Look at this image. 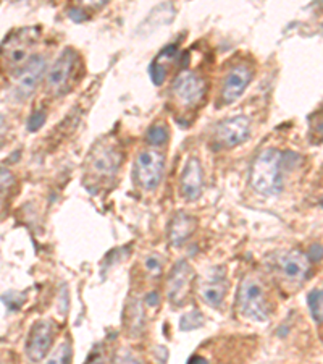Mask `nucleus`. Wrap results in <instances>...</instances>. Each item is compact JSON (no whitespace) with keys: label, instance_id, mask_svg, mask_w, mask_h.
I'll return each mask as SVG.
<instances>
[{"label":"nucleus","instance_id":"nucleus-1","mask_svg":"<svg viewBox=\"0 0 323 364\" xmlns=\"http://www.w3.org/2000/svg\"><path fill=\"white\" fill-rule=\"evenodd\" d=\"M283 154L275 148L258 152L252 162L249 183L261 196H273L283 188Z\"/></svg>","mask_w":323,"mask_h":364},{"label":"nucleus","instance_id":"nucleus-2","mask_svg":"<svg viewBox=\"0 0 323 364\" xmlns=\"http://www.w3.org/2000/svg\"><path fill=\"white\" fill-rule=\"evenodd\" d=\"M39 31L36 28H23L5 39L0 47V58L9 70H20L31 58V50L38 43Z\"/></svg>","mask_w":323,"mask_h":364},{"label":"nucleus","instance_id":"nucleus-3","mask_svg":"<svg viewBox=\"0 0 323 364\" xmlns=\"http://www.w3.org/2000/svg\"><path fill=\"white\" fill-rule=\"evenodd\" d=\"M239 313L254 322L268 321V306L263 285L256 277H246L238 290Z\"/></svg>","mask_w":323,"mask_h":364},{"label":"nucleus","instance_id":"nucleus-4","mask_svg":"<svg viewBox=\"0 0 323 364\" xmlns=\"http://www.w3.org/2000/svg\"><path fill=\"white\" fill-rule=\"evenodd\" d=\"M80 67V55L72 47H67L60 55L57 57L54 65L50 67L45 76L47 90L54 96H63L72 87V81L76 76Z\"/></svg>","mask_w":323,"mask_h":364},{"label":"nucleus","instance_id":"nucleus-5","mask_svg":"<svg viewBox=\"0 0 323 364\" xmlns=\"http://www.w3.org/2000/svg\"><path fill=\"white\" fill-rule=\"evenodd\" d=\"M175 102L185 110L197 109L207 94V83L197 72L185 70L175 78L172 86Z\"/></svg>","mask_w":323,"mask_h":364},{"label":"nucleus","instance_id":"nucleus-6","mask_svg":"<svg viewBox=\"0 0 323 364\" xmlns=\"http://www.w3.org/2000/svg\"><path fill=\"white\" fill-rule=\"evenodd\" d=\"M123 156L115 144H99L87 159V175L92 181H111L121 166Z\"/></svg>","mask_w":323,"mask_h":364},{"label":"nucleus","instance_id":"nucleus-7","mask_svg":"<svg viewBox=\"0 0 323 364\" xmlns=\"http://www.w3.org/2000/svg\"><path fill=\"white\" fill-rule=\"evenodd\" d=\"M165 167V157L162 152L149 149L139 152L134 161V180L146 191H154L160 185Z\"/></svg>","mask_w":323,"mask_h":364},{"label":"nucleus","instance_id":"nucleus-8","mask_svg":"<svg viewBox=\"0 0 323 364\" xmlns=\"http://www.w3.org/2000/svg\"><path fill=\"white\" fill-rule=\"evenodd\" d=\"M47 68V60L43 55H33L29 60L20 68L18 76L15 80L13 97L16 101H26L31 94L36 91L40 80L44 78Z\"/></svg>","mask_w":323,"mask_h":364},{"label":"nucleus","instance_id":"nucleus-9","mask_svg":"<svg viewBox=\"0 0 323 364\" xmlns=\"http://www.w3.org/2000/svg\"><path fill=\"white\" fill-rule=\"evenodd\" d=\"M251 136V120L244 115H236L220 122L215 127L214 141L217 148L231 149L243 144Z\"/></svg>","mask_w":323,"mask_h":364},{"label":"nucleus","instance_id":"nucleus-10","mask_svg":"<svg viewBox=\"0 0 323 364\" xmlns=\"http://www.w3.org/2000/svg\"><path fill=\"white\" fill-rule=\"evenodd\" d=\"M192 279L194 271L190 262L180 259L175 264L167 280V295L170 303L175 304V306H183L187 295H190Z\"/></svg>","mask_w":323,"mask_h":364},{"label":"nucleus","instance_id":"nucleus-11","mask_svg":"<svg viewBox=\"0 0 323 364\" xmlns=\"http://www.w3.org/2000/svg\"><path fill=\"white\" fill-rule=\"evenodd\" d=\"M252 81V70L248 65L238 63L228 70L225 78H223L221 90H220V99L223 105H230L236 102L238 99L243 96L244 91Z\"/></svg>","mask_w":323,"mask_h":364},{"label":"nucleus","instance_id":"nucleus-12","mask_svg":"<svg viewBox=\"0 0 323 364\" xmlns=\"http://www.w3.org/2000/svg\"><path fill=\"white\" fill-rule=\"evenodd\" d=\"M54 342V326L50 321H39L31 327L26 340V355L31 361H43Z\"/></svg>","mask_w":323,"mask_h":364},{"label":"nucleus","instance_id":"nucleus-13","mask_svg":"<svg viewBox=\"0 0 323 364\" xmlns=\"http://www.w3.org/2000/svg\"><path fill=\"white\" fill-rule=\"evenodd\" d=\"M228 291V280L223 267H215L199 285V295L210 308H220Z\"/></svg>","mask_w":323,"mask_h":364},{"label":"nucleus","instance_id":"nucleus-14","mask_svg":"<svg viewBox=\"0 0 323 364\" xmlns=\"http://www.w3.org/2000/svg\"><path fill=\"white\" fill-rule=\"evenodd\" d=\"M180 190L186 201H196L201 198L204 190V170L201 162L196 157H191L186 162L180 178Z\"/></svg>","mask_w":323,"mask_h":364},{"label":"nucleus","instance_id":"nucleus-15","mask_svg":"<svg viewBox=\"0 0 323 364\" xmlns=\"http://www.w3.org/2000/svg\"><path fill=\"white\" fill-rule=\"evenodd\" d=\"M277 266L280 272L291 282H304L309 275V259L307 256L299 251H283L277 257Z\"/></svg>","mask_w":323,"mask_h":364},{"label":"nucleus","instance_id":"nucleus-16","mask_svg":"<svg viewBox=\"0 0 323 364\" xmlns=\"http://www.w3.org/2000/svg\"><path fill=\"white\" fill-rule=\"evenodd\" d=\"M180 50L176 44H170L167 47L158 52V55L152 60L149 65V76L152 80V83L155 86H160L163 81H165L167 75L170 73V70L175 65V60L178 58Z\"/></svg>","mask_w":323,"mask_h":364},{"label":"nucleus","instance_id":"nucleus-17","mask_svg":"<svg viewBox=\"0 0 323 364\" xmlns=\"http://www.w3.org/2000/svg\"><path fill=\"white\" fill-rule=\"evenodd\" d=\"M196 230V219L186 213H178L172 217L170 220L167 235H168V243L173 248L183 245L187 238Z\"/></svg>","mask_w":323,"mask_h":364},{"label":"nucleus","instance_id":"nucleus-18","mask_svg":"<svg viewBox=\"0 0 323 364\" xmlns=\"http://www.w3.org/2000/svg\"><path fill=\"white\" fill-rule=\"evenodd\" d=\"M175 15H176V10L172 2L157 5V7L152 10L148 16H146V20L139 25L138 34H141V36H148V34L157 31L158 28L170 25V23L173 21Z\"/></svg>","mask_w":323,"mask_h":364},{"label":"nucleus","instance_id":"nucleus-19","mask_svg":"<svg viewBox=\"0 0 323 364\" xmlns=\"http://www.w3.org/2000/svg\"><path fill=\"white\" fill-rule=\"evenodd\" d=\"M307 306H309L310 314H312V318L315 321V324L322 326L323 299H322V289H320V287H317V289H314L307 295Z\"/></svg>","mask_w":323,"mask_h":364},{"label":"nucleus","instance_id":"nucleus-20","mask_svg":"<svg viewBox=\"0 0 323 364\" xmlns=\"http://www.w3.org/2000/svg\"><path fill=\"white\" fill-rule=\"evenodd\" d=\"M148 143L150 146H162V144H167V141L170 139V132H168V127L165 123H155V125H152L149 130H148Z\"/></svg>","mask_w":323,"mask_h":364},{"label":"nucleus","instance_id":"nucleus-21","mask_svg":"<svg viewBox=\"0 0 323 364\" xmlns=\"http://www.w3.org/2000/svg\"><path fill=\"white\" fill-rule=\"evenodd\" d=\"M204 326V316L201 311H190V313L183 314V318L180 319V328L181 331H194V328H199Z\"/></svg>","mask_w":323,"mask_h":364},{"label":"nucleus","instance_id":"nucleus-22","mask_svg":"<svg viewBox=\"0 0 323 364\" xmlns=\"http://www.w3.org/2000/svg\"><path fill=\"white\" fill-rule=\"evenodd\" d=\"M129 314H131V321H129V327H131V332L133 333H138L141 328L144 327V321H143V318H144V314H143V306H141V303L138 301H133L131 303V309L128 311Z\"/></svg>","mask_w":323,"mask_h":364},{"label":"nucleus","instance_id":"nucleus-23","mask_svg":"<svg viewBox=\"0 0 323 364\" xmlns=\"http://www.w3.org/2000/svg\"><path fill=\"white\" fill-rule=\"evenodd\" d=\"M15 185V175L9 168L0 167V199L9 195L11 186Z\"/></svg>","mask_w":323,"mask_h":364},{"label":"nucleus","instance_id":"nucleus-24","mask_svg":"<svg viewBox=\"0 0 323 364\" xmlns=\"http://www.w3.org/2000/svg\"><path fill=\"white\" fill-rule=\"evenodd\" d=\"M72 356H73L72 345L65 342L58 346L57 351H54V355L49 358V363H70L72 361Z\"/></svg>","mask_w":323,"mask_h":364},{"label":"nucleus","instance_id":"nucleus-25","mask_svg":"<svg viewBox=\"0 0 323 364\" xmlns=\"http://www.w3.org/2000/svg\"><path fill=\"white\" fill-rule=\"evenodd\" d=\"M45 120H47V114H45L44 109L34 110V112L31 114V117H29V120H28V132L34 133V132L40 130V128L44 127Z\"/></svg>","mask_w":323,"mask_h":364},{"label":"nucleus","instance_id":"nucleus-26","mask_svg":"<svg viewBox=\"0 0 323 364\" xmlns=\"http://www.w3.org/2000/svg\"><path fill=\"white\" fill-rule=\"evenodd\" d=\"M144 266H146V269H148V271H149V274L158 275V274H160V271H162L163 264H162L160 257H158V256H149V257H146Z\"/></svg>","mask_w":323,"mask_h":364},{"label":"nucleus","instance_id":"nucleus-27","mask_svg":"<svg viewBox=\"0 0 323 364\" xmlns=\"http://www.w3.org/2000/svg\"><path fill=\"white\" fill-rule=\"evenodd\" d=\"M307 259L309 261H314V262H320L322 261V246L320 245H312V246H310Z\"/></svg>","mask_w":323,"mask_h":364},{"label":"nucleus","instance_id":"nucleus-28","mask_svg":"<svg viewBox=\"0 0 323 364\" xmlns=\"http://www.w3.org/2000/svg\"><path fill=\"white\" fill-rule=\"evenodd\" d=\"M158 303H160V298H158L157 291H150L146 295V304H148L149 308H155Z\"/></svg>","mask_w":323,"mask_h":364},{"label":"nucleus","instance_id":"nucleus-29","mask_svg":"<svg viewBox=\"0 0 323 364\" xmlns=\"http://www.w3.org/2000/svg\"><path fill=\"white\" fill-rule=\"evenodd\" d=\"M81 4L86 5V7H92V9H101L105 4H109L110 0H80Z\"/></svg>","mask_w":323,"mask_h":364},{"label":"nucleus","instance_id":"nucleus-30","mask_svg":"<svg viewBox=\"0 0 323 364\" xmlns=\"http://www.w3.org/2000/svg\"><path fill=\"white\" fill-rule=\"evenodd\" d=\"M70 18L75 20V21H84L86 20V15H84L83 10L72 9V10H70Z\"/></svg>","mask_w":323,"mask_h":364},{"label":"nucleus","instance_id":"nucleus-31","mask_svg":"<svg viewBox=\"0 0 323 364\" xmlns=\"http://www.w3.org/2000/svg\"><path fill=\"white\" fill-rule=\"evenodd\" d=\"M4 127H5V117L0 114V132L4 130Z\"/></svg>","mask_w":323,"mask_h":364},{"label":"nucleus","instance_id":"nucleus-32","mask_svg":"<svg viewBox=\"0 0 323 364\" xmlns=\"http://www.w3.org/2000/svg\"><path fill=\"white\" fill-rule=\"evenodd\" d=\"M0 148H2V143H0Z\"/></svg>","mask_w":323,"mask_h":364}]
</instances>
